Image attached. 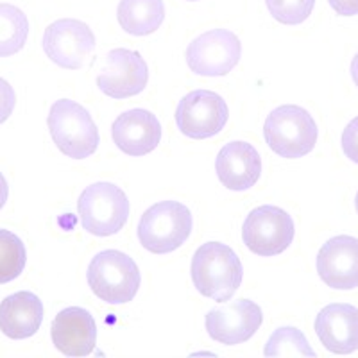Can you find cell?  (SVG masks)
<instances>
[{"label": "cell", "instance_id": "cell-1", "mask_svg": "<svg viewBox=\"0 0 358 358\" xmlns=\"http://www.w3.org/2000/svg\"><path fill=\"white\" fill-rule=\"evenodd\" d=\"M190 274L199 294L217 303H226L241 289L244 267L229 245L208 242L192 258Z\"/></svg>", "mask_w": 358, "mask_h": 358}, {"label": "cell", "instance_id": "cell-2", "mask_svg": "<svg viewBox=\"0 0 358 358\" xmlns=\"http://www.w3.org/2000/svg\"><path fill=\"white\" fill-rule=\"evenodd\" d=\"M86 280L92 292L108 305L133 301L142 283L136 262L117 249L97 252L90 262Z\"/></svg>", "mask_w": 358, "mask_h": 358}, {"label": "cell", "instance_id": "cell-3", "mask_svg": "<svg viewBox=\"0 0 358 358\" xmlns=\"http://www.w3.org/2000/svg\"><path fill=\"white\" fill-rule=\"evenodd\" d=\"M265 143L287 159L310 155L317 143L319 129L312 115L296 104H283L267 115L264 124Z\"/></svg>", "mask_w": 358, "mask_h": 358}, {"label": "cell", "instance_id": "cell-4", "mask_svg": "<svg viewBox=\"0 0 358 358\" xmlns=\"http://www.w3.org/2000/svg\"><path fill=\"white\" fill-rule=\"evenodd\" d=\"M47 126L57 149L72 159L90 158L101 143L92 115L79 102L70 99L54 102L47 117Z\"/></svg>", "mask_w": 358, "mask_h": 358}, {"label": "cell", "instance_id": "cell-5", "mask_svg": "<svg viewBox=\"0 0 358 358\" xmlns=\"http://www.w3.org/2000/svg\"><path fill=\"white\" fill-rule=\"evenodd\" d=\"M194 229V217L179 201H159L147 208L138 222V241L155 255H167L188 241Z\"/></svg>", "mask_w": 358, "mask_h": 358}, {"label": "cell", "instance_id": "cell-6", "mask_svg": "<svg viewBox=\"0 0 358 358\" xmlns=\"http://www.w3.org/2000/svg\"><path fill=\"white\" fill-rule=\"evenodd\" d=\"M78 212L86 231L95 236H111L127 224L129 201L120 187L99 181L81 192Z\"/></svg>", "mask_w": 358, "mask_h": 358}, {"label": "cell", "instance_id": "cell-7", "mask_svg": "<svg viewBox=\"0 0 358 358\" xmlns=\"http://www.w3.org/2000/svg\"><path fill=\"white\" fill-rule=\"evenodd\" d=\"M296 235L294 220L285 210L273 204L255 208L244 220L242 241L258 257H278L290 248Z\"/></svg>", "mask_w": 358, "mask_h": 358}, {"label": "cell", "instance_id": "cell-8", "mask_svg": "<svg viewBox=\"0 0 358 358\" xmlns=\"http://www.w3.org/2000/svg\"><path fill=\"white\" fill-rule=\"evenodd\" d=\"M242 56V43L228 29H212L188 45V69L203 78L228 76Z\"/></svg>", "mask_w": 358, "mask_h": 358}, {"label": "cell", "instance_id": "cell-9", "mask_svg": "<svg viewBox=\"0 0 358 358\" xmlns=\"http://www.w3.org/2000/svg\"><path fill=\"white\" fill-rule=\"evenodd\" d=\"M228 104L215 92L194 90L176 108V126L185 136L206 140L219 134L228 124Z\"/></svg>", "mask_w": 358, "mask_h": 358}, {"label": "cell", "instance_id": "cell-10", "mask_svg": "<svg viewBox=\"0 0 358 358\" xmlns=\"http://www.w3.org/2000/svg\"><path fill=\"white\" fill-rule=\"evenodd\" d=\"M43 50L50 62L66 70H79L95 49L94 31L76 18H59L43 33Z\"/></svg>", "mask_w": 358, "mask_h": 358}, {"label": "cell", "instance_id": "cell-11", "mask_svg": "<svg viewBox=\"0 0 358 358\" xmlns=\"http://www.w3.org/2000/svg\"><path fill=\"white\" fill-rule=\"evenodd\" d=\"M149 83V66L142 54L131 49L108 52L106 65L99 72L97 86L111 99H129L142 94Z\"/></svg>", "mask_w": 358, "mask_h": 358}, {"label": "cell", "instance_id": "cell-12", "mask_svg": "<svg viewBox=\"0 0 358 358\" xmlns=\"http://www.w3.org/2000/svg\"><path fill=\"white\" fill-rule=\"evenodd\" d=\"M264 322V312L251 299H238L228 305L217 306L206 315V331L215 342L226 346L244 344Z\"/></svg>", "mask_w": 358, "mask_h": 358}, {"label": "cell", "instance_id": "cell-13", "mask_svg": "<svg viewBox=\"0 0 358 358\" xmlns=\"http://www.w3.org/2000/svg\"><path fill=\"white\" fill-rule=\"evenodd\" d=\"M317 273L330 289H357L358 238L350 235H338L322 244L317 252Z\"/></svg>", "mask_w": 358, "mask_h": 358}, {"label": "cell", "instance_id": "cell-14", "mask_svg": "<svg viewBox=\"0 0 358 358\" xmlns=\"http://www.w3.org/2000/svg\"><path fill=\"white\" fill-rule=\"evenodd\" d=\"M111 138L115 145L127 156H145L162 142V124L158 117L147 110L124 111L115 118L111 126Z\"/></svg>", "mask_w": 358, "mask_h": 358}, {"label": "cell", "instance_id": "cell-15", "mask_svg": "<svg viewBox=\"0 0 358 358\" xmlns=\"http://www.w3.org/2000/svg\"><path fill=\"white\" fill-rule=\"evenodd\" d=\"M50 337L65 357H88L97 344L94 315L81 306H69L54 317Z\"/></svg>", "mask_w": 358, "mask_h": 358}, {"label": "cell", "instance_id": "cell-16", "mask_svg": "<svg viewBox=\"0 0 358 358\" xmlns=\"http://www.w3.org/2000/svg\"><path fill=\"white\" fill-rule=\"evenodd\" d=\"M315 334L330 353L351 355L358 350V308L350 303H331L315 317Z\"/></svg>", "mask_w": 358, "mask_h": 358}, {"label": "cell", "instance_id": "cell-17", "mask_svg": "<svg viewBox=\"0 0 358 358\" xmlns=\"http://www.w3.org/2000/svg\"><path fill=\"white\" fill-rule=\"evenodd\" d=\"M217 178L228 190L245 192L258 183L262 176V158L248 142H229L215 159Z\"/></svg>", "mask_w": 358, "mask_h": 358}, {"label": "cell", "instance_id": "cell-18", "mask_svg": "<svg viewBox=\"0 0 358 358\" xmlns=\"http://www.w3.org/2000/svg\"><path fill=\"white\" fill-rule=\"evenodd\" d=\"M43 322V303L34 292L20 290L0 303V331L13 341L36 335Z\"/></svg>", "mask_w": 358, "mask_h": 358}, {"label": "cell", "instance_id": "cell-19", "mask_svg": "<svg viewBox=\"0 0 358 358\" xmlns=\"http://www.w3.org/2000/svg\"><path fill=\"white\" fill-rule=\"evenodd\" d=\"M163 0H120L117 18L120 27L131 36H147L156 33L165 22Z\"/></svg>", "mask_w": 358, "mask_h": 358}, {"label": "cell", "instance_id": "cell-20", "mask_svg": "<svg viewBox=\"0 0 358 358\" xmlns=\"http://www.w3.org/2000/svg\"><path fill=\"white\" fill-rule=\"evenodd\" d=\"M29 38V20L20 8L0 4V57L20 52Z\"/></svg>", "mask_w": 358, "mask_h": 358}, {"label": "cell", "instance_id": "cell-21", "mask_svg": "<svg viewBox=\"0 0 358 358\" xmlns=\"http://www.w3.org/2000/svg\"><path fill=\"white\" fill-rule=\"evenodd\" d=\"M27 264V251L18 235L0 229V285L17 280Z\"/></svg>", "mask_w": 358, "mask_h": 358}, {"label": "cell", "instance_id": "cell-22", "mask_svg": "<svg viewBox=\"0 0 358 358\" xmlns=\"http://www.w3.org/2000/svg\"><path fill=\"white\" fill-rule=\"evenodd\" d=\"M265 357H315L303 331L292 326L278 328L264 348Z\"/></svg>", "mask_w": 358, "mask_h": 358}, {"label": "cell", "instance_id": "cell-23", "mask_svg": "<svg viewBox=\"0 0 358 358\" xmlns=\"http://www.w3.org/2000/svg\"><path fill=\"white\" fill-rule=\"evenodd\" d=\"M271 17L283 25H299L308 20L315 0H265Z\"/></svg>", "mask_w": 358, "mask_h": 358}, {"label": "cell", "instance_id": "cell-24", "mask_svg": "<svg viewBox=\"0 0 358 358\" xmlns=\"http://www.w3.org/2000/svg\"><path fill=\"white\" fill-rule=\"evenodd\" d=\"M342 151L353 163L358 165V117H355L342 133Z\"/></svg>", "mask_w": 358, "mask_h": 358}, {"label": "cell", "instance_id": "cell-25", "mask_svg": "<svg viewBox=\"0 0 358 358\" xmlns=\"http://www.w3.org/2000/svg\"><path fill=\"white\" fill-rule=\"evenodd\" d=\"M17 106V94L6 79L0 78V124H4Z\"/></svg>", "mask_w": 358, "mask_h": 358}, {"label": "cell", "instance_id": "cell-26", "mask_svg": "<svg viewBox=\"0 0 358 358\" xmlns=\"http://www.w3.org/2000/svg\"><path fill=\"white\" fill-rule=\"evenodd\" d=\"M337 15L341 17H355L358 15V0H328Z\"/></svg>", "mask_w": 358, "mask_h": 358}, {"label": "cell", "instance_id": "cell-27", "mask_svg": "<svg viewBox=\"0 0 358 358\" xmlns=\"http://www.w3.org/2000/svg\"><path fill=\"white\" fill-rule=\"evenodd\" d=\"M8 197H9V187H8V181H6L4 174L0 172V210L4 208V204L8 203Z\"/></svg>", "mask_w": 358, "mask_h": 358}, {"label": "cell", "instance_id": "cell-28", "mask_svg": "<svg viewBox=\"0 0 358 358\" xmlns=\"http://www.w3.org/2000/svg\"><path fill=\"white\" fill-rule=\"evenodd\" d=\"M350 72H351V78H353V83L358 86V52L357 56L353 57V62H351Z\"/></svg>", "mask_w": 358, "mask_h": 358}, {"label": "cell", "instance_id": "cell-29", "mask_svg": "<svg viewBox=\"0 0 358 358\" xmlns=\"http://www.w3.org/2000/svg\"><path fill=\"white\" fill-rule=\"evenodd\" d=\"M355 208H357V213H358V192H357V197H355Z\"/></svg>", "mask_w": 358, "mask_h": 358}, {"label": "cell", "instance_id": "cell-30", "mask_svg": "<svg viewBox=\"0 0 358 358\" xmlns=\"http://www.w3.org/2000/svg\"><path fill=\"white\" fill-rule=\"evenodd\" d=\"M188 2H197V0H188Z\"/></svg>", "mask_w": 358, "mask_h": 358}]
</instances>
